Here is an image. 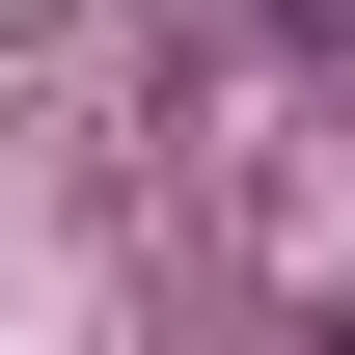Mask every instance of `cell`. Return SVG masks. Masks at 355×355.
<instances>
[{
    "mask_svg": "<svg viewBox=\"0 0 355 355\" xmlns=\"http://www.w3.org/2000/svg\"><path fill=\"white\" fill-rule=\"evenodd\" d=\"M246 28H273V55H355V0H246Z\"/></svg>",
    "mask_w": 355,
    "mask_h": 355,
    "instance_id": "cell-1",
    "label": "cell"
}]
</instances>
